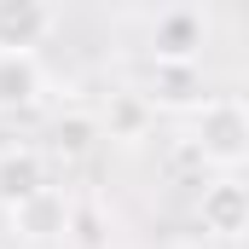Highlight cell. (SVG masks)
Returning <instances> with one entry per match:
<instances>
[{
  "label": "cell",
  "mask_w": 249,
  "mask_h": 249,
  "mask_svg": "<svg viewBox=\"0 0 249 249\" xmlns=\"http://www.w3.org/2000/svg\"><path fill=\"white\" fill-rule=\"evenodd\" d=\"M151 116H157V110H151V99H145V93H110V110H105L99 122H105L110 139H145Z\"/></svg>",
  "instance_id": "obj_10"
},
{
  "label": "cell",
  "mask_w": 249,
  "mask_h": 249,
  "mask_svg": "<svg viewBox=\"0 0 249 249\" xmlns=\"http://www.w3.org/2000/svg\"><path fill=\"white\" fill-rule=\"evenodd\" d=\"M58 12L47 0H0V53H35L53 35Z\"/></svg>",
  "instance_id": "obj_5"
},
{
  "label": "cell",
  "mask_w": 249,
  "mask_h": 249,
  "mask_svg": "<svg viewBox=\"0 0 249 249\" xmlns=\"http://www.w3.org/2000/svg\"><path fill=\"white\" fill-rule=\"evenodd\" d=\"M197 226L214 232V238L249 232V186L238 180V174H220V180L203 186V197H197Z\"/></svg>",
  "instance_id": "obj_4"
},
{
  "label": "cell",
  "mask_w": 249,
  "mask_h": 249,
  "mask_svg": "<svg viewBox=\"0 0 249 249\" xmlns=\"http://www.w3.org/2000/svg\"><path fill=\"white\" fill-rule=\"evenodd\" d=\"M191 151L209 162V168H220V174H232V168H244L249 162V105L244 99H203L197 110H191Z\"/></svg>",
  "instance_id": "obj_1"
},
{
  "label": "cell",
  "mask_w": 249,
  "mask_h": 249,
  "mask_svg": "<svg viewBox=\"0 0 249 249\" xmlns=\"http://www.w3.org/2000/svg\"><path fill=\"white\" fill-rule=\"evenodd\" d=\"M151 93V110L162 105V110H197L203 105V70L197 64H151V81H145Z\"/></svg>",
  "instance_id": "obj_7"
},
{
  "label": "cell",
  "mask_w": 249,
  "mask_h": 249,
  "mask_svg": "<svg viewBox=\"0 0 249 249\" xmlns=\"http://www.w3.org/2000/svg\"><path fill=\"white\" fill-rule=\"evenodd\" d=\"M47 93L41 53H0V110H29Z\"/></svg>",
  "instance_id": "obj_6"
},
{
  "label": "cell",
  "mask_w": 249,
  "mask_h": 249,
  "mask_svg": "<svg viewBox=\"0 0 249 249\" xmlns=\"http://www.w3.org/2000/svg\"><path fill=\"white\" fill-rule=\"evenodd\" d=\"M203 41H209V18L197 6H168L151 23V53H157V64H197Z\"/></svg>",
  "instance_id": "obj_3"
},
{
  "label": "cell",
  "mask_w": 249,
  "mask_h": 249,
  "mask_svg": "<svg viewBox=\"0 0 249 249\" xmlns=\"http://www.w3.org/2000/svg\"><path fill=\"white\" fill-rule=\"evenodd\" d=\"M12 226L29 238V244H47V238H64L70 232V203H64L58 191H47V197H35V203H23V209H12Z\"/></svg>",
  "instance_id": "obj_8"
},
{
  "label": "cell",
  "mask_w": 249,
  "mask_h": 249,
  "mask_svg": "<svg viewBox=\"0 0 249 249\" xmlns=\"http://www.w3.org/2000/svg\"><path fill=\"white\" fill-rule=\"evenodd\" d=\"M99 139H105V122H99V116L70 110V116H58V122H53V157H58V162H81Z\"/></svg>",
  "instance_id": "obj_9"
},
{
  "label": "cell",
  "mask_w": 249,
  "mask_h": 249,
  "mask_svg": "<svg viewBox=\"0 0 249 249\" xmlns=\"http://www.w3.org/2000/svg\"><path fill=\"white\" fill-rule=\"evenodd\" d=\"M47 191H53V162H47L41 145H23V139L0 145V209L6 214L47 197Z\"/></svg>",
  "instance_id": "obj_2"
}]
</instances>
